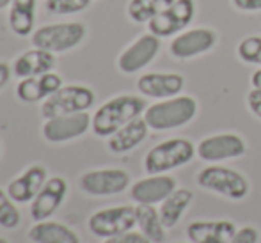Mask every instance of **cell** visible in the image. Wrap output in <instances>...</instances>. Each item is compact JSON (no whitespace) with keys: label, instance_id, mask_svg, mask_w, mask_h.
<instances>
[{"label":"cell","instance_id":"1","mask_svg":"<svg viewBox=\"0 0 261 243\" xmlns=\"http://www.w3.org/2000/svg\"><path fill=\"white\" fill-rule=\"evenodd\" d=\"M146 109L148 105H146L144 98L134 96V94H121V96L105 101L94 112L91 128H93L94 135L109 139L126 123L141 117L146 112Z\"/></svg>","mask_w":261,"mask_h":243},{"label":"cell","instance_id":"2","mask_svg":"<svg viewBox=\"0 0 261 243\" xmlns=\"http://www.w3.org/2000/svg\"><path fill=\"white\" fill-rule=\"evenodd\" d=\"M197 114V99L194 96H174L153 103L146 109L144 119L155 131H167L189 124Z\"/></svg>","mask_w":261,"mask_h":243},{"label":"cell","instance_id":"3","mask_svg":"<svg viewBox=\"0 0 261 243\" xmlns=\"http://www.w3.org/2000/svg\"><path fill=\"white\" fill-rule=\"evenodd\" d=\"M197 154V147L189 139H169L146 153L144 156V171L148 174H165L183 165L190 164Z\"/></svg>","mask_w":261,"mask_h":243},{"label":"cell","instance_id":"4","mask_svg":"<svg viewBox=\"0 0 261 243\" xmlns=\"http://www.w3.org/2000/svg\"><path fill=\"white\" fill-rule=\"evenodd\" d=\"M87 36V27L80 21H66V23L43 25L32 34V46L52 53H64L79 45Z\"/></svg>","mask_w":261,"mask_h":243},{"label":"cell","instance_id":"5","mask_svg":"<svg viewBox=\"0 0 261 243\" xmlns=\"http://www.w3.org/2000/svg\"><path fill=\"white\" fill-rule=\"evenodd\" d=\"M197 185L208 192L219 194L231 201H242L249 195L251 185L242 172L222 165H210L199 171Z\"/></svg>","mask_w":261,"mask_h":243},{"label":"cell","instance_id":"6","mask_svg":"<svg viewBox=\"0 0 261 243\" xmlns=\"http://www.w3.org/2000/svg\"><path fill=\"white\" fill-rule=\"evenodd\" d=\"M96 101V94L87 86H62L57 93L46 98L41 105V114L45 119L68 114L87 112Z\"/></svg>","mask_w":261,"mask_h":243},{"label":"cell","instance_id":"7","mask_svg":"<svg viewBox=\"0 0 261 243\" xmlns=\"http://www.w3.org/2000/svg\"><path fill=\"white\" fill-rule=\"evenodd\" d=\"M137 226V213L134 206H112L93 213L87 220V227L94 236L112 238L124 234Z\"/></svg>","mask_w":261,"mask_h":243},{"label":"cell","instance_id":"8","mask_svg":"<svg viewBox=\"0 0 261 243\" xmlns=\"http://www.w3.org/2000/svg\"><path fill=\"white\" fill-rule=\"evenodd\" d=\"M130 174L123 169H96L87 171L79 178V186L84 194L93 197L117 195L130 186Z\"/></svg>","mask_w":261,"mask_h":243},{"label":"cell","instance_id":"9","mask_svg":"<svg viewBox=\"0 0 261 243\" xmlns=\"http://www.w3.org/2000/svg\"><path fill=\"white\" fill-rule=\"evenodd\" d=\"M196 16V2L194 0H174L167 9L148 23V29L156 38H171L179 34L185 27L192 23Z\"/></svg>","mask_w":261,"mask_h":243},{"label":"cell","instance_id":"10","mask_svg":"<svg viewBox=\"0 0 261 243\" xmlns=\"http://www.w3.org/2000/svg\"><path fill=\"white\" fill-rule=\"evenodd\" d=\"M91 123H93V117L87 112L50 117L43 124L41 133L45 141L52 142V144H62V142L75 141V139L86 135L91 128Z\"/></svg>","mask_w":261,"mask_h":243},{"label":"cell","instance_id":"11","mask_svg":"<svg viewBox=\"0 0 261 243\" xmlns=\"http://www.w3.org/2000/svg\"><path fill=\"white\" fill-rule=\"evenodd\" d=\"M245 153H247V144L237 133L210 135L197 144V156L208 164L240 158Z\"/></svg>","mask_w":261,"mask_h":243},{"label":"cell","instance_id":"12","mask_svg":"<svg viewBox=\"0 0 261 243\" xmlns=\"http://www.w3.org/2000/svg\"><path fill=\"white\" fill-rule=\"evenodd\" d=\"M158 51H160V38H156L151 32L142 34L121 51V55L117 57V68L124 75H134L151 64Z\"/></svg>","mask_w":261,"mask_h":243},{"label":"cell","instance_id":"13","mask_svg":"<svg viewBox=\"0 0 261 243\" xmlns=\"http://www.w3.org/2000/svg\"><path fill=\"white\" fill-rule=\"evenodd\" d=\"M217 41H219V36L212 29H190L172 39L169 45V51L174 59L187 61V59H194L197 55L213 50L217 46Z\"/></svg>","mask_w":261,"mask_h":243},{"label":"cell","instance_id":"14","mask_svg":"<svg viewBox=\"0 0 261 243\" xmlns=\"http://www.w3.org/2000/svg\"><path fill=\"white\" fill-rule=\"evenodd\" d=\"M68 190H69L68 181L62 176H54V178L46 179L43 188L39 190V194L31 202L32 220H36V222L48 220L61 208L66 195H68Z\"/></svg>","mask_w":261,"mask_h":243},{"label":"cell","instance_id":"15","mask_svg":"<svg viewBox=\"0 0 261 243\" xmlns=\"http://www.w3.org/2000/svg\"><path fill=\"white\" fill-rule=\"evenodd\" d=\"M178 183L172 176L167 174H149V178L139 179L132 185L130 197L137 204H162L174 190Z\"/></svg>","mask_w":261,"mask_h":243},{"label":"cell","instance_id":"16","mask_svg":"<svg viewBox=\"0 0 261 243\" xmlns=\"http://www.w3.org/2000/svg\"><path fill=\"white\" fill-rule=\"evenodd\" d=\"M183 87H185V76L179 73H146L137 80L139 93L155 99L178 96Z\"/></svg>","mask_w":261,"mask_h":243},{"label":"cell","instance_id":"17","mask_svg":"<svg viewBox=\"0 0 261 243\" xmlns=\"http://www.w3.org/2000/svg\"><path fill=\"white\" fill-rule=\"evenodd\" d=\"M46 179H48V174H46V169L43 165H31L7 185V194L16 204L32 202L46 183Z\"/></svg>","mask_w":261,"mask_h":243},{"label":"cell","instance_id":"18","mask_svg":"<svg viewBox=\"0 0 261 243\" xmlns=\"http://www.w3.org/2000/svg\"><path fill=\"white\" fill-rule=\"evenodd\" d=\"M237 231L231 220H194L187 227V236L190 243H229Z\"/></svg>","mask_w":261,"mask_h":243},{"label":"cell","instance_id":"19","mask_svg":"<svg viewBox=\"0 0 261 243\" xmlns=\"http://www.w3.org/2000/svg\"><path fill=\"white\" fill-rule=\"evenodd\" d=\"M62 87V76L55 71L45 73L41 76L21 78L16 86V96L23 103H39L50 98Z\"/></svg>","mask_w":261,"mask_h":243},{"label":"cell","instance_id":"20","mask_svg":"<svg viewBox=\"0 0 261 243\" xmlns=\"http://www.w3.org/2000/svg\"><path fill=\"white\" fill-rule=\"evenodd\" d=\"M55 53L41 48H32L20 53L13 62V73L18 78H31V76H41L55 69Z\"/></svg>","mask_w":261,"mask_h":243},{"label":"cell","instance_id":"21","mask_svg":"<svg viewBox=\"0 0 261 243\" xmlns=\"http://www.w3.org/2000/svg\"><path fill=\"white\" fill-rule=\"evenodd\" d=\"M149 126L146 123V119L144 117H137V119L126 123L123 128H119L114 135H110L109 141H107V147L114 154L130 153L132 149H135L146 141Z\"/></svg>","mask_w":261,"mask_h":243},{"label":"cell","instance_id":"22","mask_svg":"<svg viewBox=\"0 0 261 243\" xmlns=\"http://www.w3.org/2000/svg\"><path fill=\"white\" fill-rule=\"evenodd\" d=\"M29 240L34 243H80V238L71 227L54 220L36 222L29 229Z\"/></svg>","mask_w":261,"mask_h":243},{"label":"cell","instance_id":"23","mask_svg":"<svg viewBox=\"0 0 261 243\" xmlns=\"http://www.w3.org/2000/svg\"><path fill=\"white\" fill-rule=\"evenodd\" d=\"M7 21H9V29L13 31V34L18 38H27L34 34L36 0H13Z\"/></svg>","mask_w":261,"mask_h":243},{"label":"cell","instance_id":"24","mask_svg":"<svg viewBox=\"0 0 261 243\" xmlns=\"http://www.w3.org/2000/svg\"><path fill=\"white\" fill-rule=\"evenodd\" d=\"M194 201V194L189 188H176L160 206V219L167 229L174 227L181 220L183 213Z\"/></svg>","mask_w":261,"mask_h":243},{"label":"cell","instance_id":"25","mask_svg":"<svg viewBox=\"0 0 261 243\" xmlns=\"http://www.w3.org/2000/svg\"><path fill=\"white\" fill-rule=\"evenodd\" d=\"M135 213H137V226L141 233L151 243H164L167 227L164 226L160 219V211L155 209V206L139 204L135 206Z\"/></svg>","mask_w":261,"mask_h":243},{"label":"cell","instance_id":"26","mask_svg":"<svg viewBox=\"0 0 261 243\" xmlns=\"http://www.w3.org/2000/svg\"><path fill=\"white\" fill-rule=\"evenodd\" d=\"M172 2L174 0H130L126 6V14L135 23H149Z\"/></svg>","mask_w":261,"mask_h":243},{"label":"cell","instance_id":"27","mask_svg":"<svg viewBox=\"0 0 261 243\" xmlns=\"http://www.w3.org/2000/svg\"><path fill=\"white\" fill-rule=\"evenodd\" d=\"M21 217L18 208L14 206V201L9 197L7 190L0 188V227L4 229H14L20 224Z\"/></svg>","mask_w":261,"mask_h":243},{"label":"cell","instance_id":"28","mask_svg":"<svg viewBox=\"0 0 261 243\" xmlns=\"http://www.w3.org/2000/svg\"><path fill=\"white\" fill-rule=\"evenodd\" d=\"M91 6V0H46L45 7L50 14L57 16H68L86 11Z\"/></svg>","mask_w":261,"mask_h":243},{"label":"cell","instance_id":"29","mask_svg":"<svg viewBox=\"0 0 261 243\" xmlns=\"http://www.w3.org/2000/svg\"><path fill=\"white\" fill-rule=\"evenodd\" d=\"M237 53L240 61L247 62V64L261 66V38L251 36V38L242 39L237 46Z\"/></svg>","mask_w":261,"mask_h":243},{"label":"cell","instance_id":"30","mask_svg":"<svg viewBox=\"0 0 261 243\" xmlns=\"http://www.w3.org/2000/svg\"><path fill=\"white\" fill-rule=\"evenodd\" d=\"M259 241V231L254 226H245L237 231L229 243H258Z\"/></svg>","mask_w":261,"mask_h":243},{"label":"cell","instance_id":"31","mask_svg":"<svg viewBox=\"0 0 261 243\" xmlns=\"http://www.w3.org/2000/svg\"><path fill=\"white\" fill-rule=\"evenodd\" d=\"M103 243H151V241H149L142 233H134V231H128V233L119 234V236L107 238Z\"/></svg>","mask_w":261,"mask_h":243},{"label":"cell","instance_id":"32","mask_svg":"<svg viewBox=\"0 0 261 243\" xmlns=\"http://www.w3.org/2000/svg\"><path fill=\"white\" fill-rule=\"evenodd\" d=\"M247 106L252 116L261 119V91L259 89H252L251 93L247 94Z\"/></svg>","mask_w":261,"mask_h":243},{"label":"cell","instance_id":"33","mask_svg":"<svg viewBox=\"0 0 261 243\" xmlns=\"http://www.w3.org/2000/svg\"><path fill=\"white\" fill-rule=\"evenodd\" d=\"M233 6L238 11H244V13H256L261 11V0H231Z\"/></svg>","mask_w":261,"mask_h":243},{"label":"cell","instance_id":"34","mask_svg":"<svg viewBox=\"0 0 261 243\" xmlns=\"http://www.w3.org/2000/svg\"><path fill=\"white\" fill-rule=\"evenodd\" d=\"M9 78H11V66L7 62L0 61V91L7 86Z\"/></svg>","mask_w":261,"mask_h":243},{"label":"cell","instance_id":"35","mask_svg":"<svg viewBox=\"0 0 261 243\" xmlns=\"http://www.w3.org/2000/svg\"><path fill=\"white\" fill-rule=\"evenodd\" d=\"M251 86L252 89H259L261 91V69H256L251 76Z\"/></svg>","mask_w":261,"mask_h":243},{"label":"cell","instance_id":"36","mask_svg":"<svg viewBox=\"0 0 261 243\" xmlns=\"http://www.w3.org/2000/svg\"><path fill=\"white\" fill-rule=\"evenodd\" d=\"M11 4H13V0H0V11L6 9V7H11Z\"/></svg>","mask_w":261,"mask_h":243},{"label":"cell","instance_id":"37","mask_svg":"<svg viewBox=\"0 0 261 243\" xmlns=\"http://www.w3.org/2000/svg\"><path fill=\"white\" fill-rule=\"evenodd\" d=\"M0 243H9V241H7L6 238H0Z\"/></svg>","mask_w":261,"mask_h":243},{"label":"cell","instance_id":"38","mask_svg":"<svg viewBox=\"0 0 261 243\" xmlns=\"http://www.w3.org/2000/svg\"><path fill=\"white\" fill-rule=\"evenodd\" d=\"M179 243H183V241H179Z\"/></svg>","mask_w":261,"mask_h":243},{"label":"cell","instance_id":"39","mask_svg":"<svg viewBox=\"0 0 261 243\" xmlns=\"http://www.w3.org/2000/svg\"><path fill=\"white\" fill-rule=\"evenodd\" d=\"M0 151H2V149H0Z\"/></svg>","mask_w":261,"mask_h":243}]
</instances>
